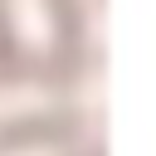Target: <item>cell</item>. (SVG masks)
Listing matches in <instances>:
<instances>
[{"mask_svg":"<svg viewBox=\"0 0 156 156\" xmlns=\"http://www.w3.org/2000/svg\"><path fill=\"white\" fill-rule=\"evenodd\" d=\"M49 10H54V24H58V54L49 63V78L68 83L83 68V10H78V0H49Z\"/></svg>","mask_w":156,"mask_h":156,"instance_id":"1","label":"cell"},{"mask_svg":"<svg viewBox=\"0 0 156 156\" xmlns=\"http://www.w3.org/2000/svg\"><path fill=\"white\" fill-rule=\"evenodd\" d=\"M20 78H39L34 63L20 54L15 34H10V15H5V0H0V83H20Z\"/></svg>","mask_w":156,"mask_h":156,"instance_id":"2","label":"cell"}]
</instances>
